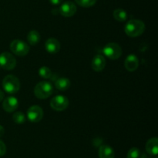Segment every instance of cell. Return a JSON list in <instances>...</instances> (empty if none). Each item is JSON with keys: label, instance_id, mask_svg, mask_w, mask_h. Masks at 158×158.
<instances>
[{"label": "cell", "instance_id": "obj_1", "mask_svg": "<svg viewBox=\"0 0 158 158\" xmlns=\"http://www.w3.org/2000/svg\"><path fill=\"white\" fill-rule=\"evenodd\" d=\"M145 29L143 22L139 20H131L128 21L125 26L124 30L127 35L130 37H137L141 35Z\"/></svg>", "mask_w": 158, "mask_h": 158}, {"label": "cell", "instance_id": "obj_2", "mask_svg": "<svg viewBox=\"0 0 158 158\" xmlns=\"http://www.w3.org/2000/svg\"><path fill=\"white\" fill-rule=\"evenodd\" d=\"M53 92V87L49 81H40L34 88V94L38 99H46Z\"/></svg>", "mask_w": 158, "mask_h": 158}, {"label": "cell", "instance_id": "obj_3", "mask_svg": "<svg viewBox=\"0 0 158 158\" xmlns=\"http://www.w3.org/2000/svg\"><path fill=\"white\" fill-rule=\"evenodd\" d=\"M2 88L9 94H15L20 88L19 80L15 76L9 74L3 79Z\"/></svg>", "mask_w": 158, "mask_h": 158}, {"label": "cell", "instance_id": "obj_4", "mask_svg": "<svg viewBox=\"0 0 158 158\" xmlns=\"http://www.w3.org/2000/svg\"><path fill=\"white\" fill-rule=\"evenodd\" d=\"M103 53L110 60H117L122 55V48L116 43H109L103 48Z\"/></svg>", "mask_w": 158, "mask_h": 158}, {"label": "cell", "instance_id": "obj_5", "mask_svg": "<svg viewBox=\"0 0 158 158\" xmlns=\"http://www.w3.org/2000/svg\"><path fill=\"white\" fill-rule=\"evenodd\" d=\"M10 49L14 54L24 57L29 52V46L27 43L20 40H14L10 43Z\"/></svg>", "mask_w": 158, "mask_h": 158}, {"label": "cell", "instance_id": "obj_6", "mask_svg": "<svg viewBox=\"0 0 158 158\" xmlns=\"http://www.w3.org/2000/svg\"><path fill=\"white\" fill-rule=\"evenodd\" d=\"M16 66V60L9 52H3L0 54V67L7 71L14 69Z\"/></svg>", "mask_w": 158, "mask_h": 158}, {"label": "cell", "instance_id": "obj_7", "mask_svg": "<svg viewBox=\"0 0 158 158\" xmlns=\"http://www.w3.org/2000/svg\"><path fill=\"white\" fill-rule=\"evenodd\" d=\"M52 108L57 112H62L66 109L69 105V100L64 95H56L52 98L50 102Z\"/></svg>", "mask_w": 158, "mask_h": 158}, {"label": "cell", "instance_id": "obj_8", "mask_svg": "<svg viewBox=\"0 0 158 158\" xmlns=\"http://www.w3.org/2000/svg\"><path fill=\"white\" fill-rule=\"evenodd\" d=\"M26 116L28 119L32 123L39 122L43 117V108L39 105H32L28 109Z\"/></svg>", "mask_w": 158, "mask_h": 158}, {"label": "cell", "instance_id": "obj_9", "mask_svg": "<svg viewBox=\"0 0 158 158\" xmlns=\"http://www.w3.org/2000/svg\"><path fill=\"white\" fill-rule=\"evenodd\" d=\"M77 12V6L70 1L65 2L60 6V13L64 17H71Z\"/></svg>", "mask_w": 158, "mask_h": 158}, {"label": "cell", "instance_id": "obj_10", "mask_svg": "<svg viewBox=\"0 0 158 158\" xmlns=\"http://www.w3.org/2000/svg\"><path fill=\"white\" fill-rule=\"evenodd\" d=\"M19 101L16 98L13 96H9L6 98L3 101L2 108L7 112H12L18 108Z\"/></svg>", "mask_w": 158, "mask_h": 158}, {"label": "cell", "instance_id": "obj_11", "mask_svg": "<svg viewBox=\"0 0 158 158\" xmlns=\"http://www.w3.org/2000/svg\"><path fill=\"white\" fill-rule=\"evenodd\" d=\"M125 68L128 71H136L139 67V60L137 58V56L134 54H131L126 57L125 60Z\"/></svg>", "mask_w": 158, "mask_h": 158}, {"label": "cell", "instance_id": "obj_12", "mask_svg": "<svg viewBox=\"0 0 158 158\" xmlns=\"http://www.w3.org/2000/svg\"><path fill=\"white\" fill-rule=\"evenodd\" d=\"M106 66V60L105 57L101 54H97L95 57L93 58L92 63H91V67L93 70L97 72L103 71Z\"/></svg>", "mask_w": 158, "mask_h": 158}, {"label": "cell", "instance_id": "obj_13", "mask_svg": "<svg viewBox=\"0 0 158 158\" xmlns=\"http://www.w3.org/2000/svg\"><path fill=\"white\" fill-rule=\"evenodd\" d=\"M46 50L49 54H56L60 50V43L55 38H49L45 43Z\"/></svg>", "mask_w": 158, "mask_h": 158}, {"label": "cell", "instance_id": "obj_14", "mask_svg": "<svg viewBox=\"0 0 158 158\" xmlns=\"http://www.w3.org/2000/svg\"><path fill=\"white\" fill-rule=\"evenodd\" d=\"M146 151L152 156H157L158 153V139L157 137H153L147 142Z\"/></svg>", "mask_w": 158, "mask_h": 158}, {"label": "cell", "instance_id": "obj_15", "mask_svg": "<svg viewBox=\"0 0 158 158\" xmlns=\"http://www.w3.org/2000/svg\"><path fill=\"white\" fill-rule=\"evenodd\" d=\"M99 156L100 158H114V149L109 145H102L99 149Z\"/></svg>", "mask_w": 158, "mask_h": 158}, {"label": "cell", "instance_id": "obj_16", "mask_svg": "<svg viewBox=\"0 0 158 158\" xmlns=\"http://www.w3.org/2000/svg\"><path fill=\"white\" fill-rule=\"evenodd\" d=\"M70 81L67 77H60L55 82V87L60 91H66L70 87Z\"/></svg>", "mask_w": 158, "mask_h": 158}, {"label": "cell", "instance_id": "obj_17", "mask_svg": "<svg viewBox=\"0 0 158 158\" xmlns=\"http://www.w3.org/2000/svg\"><path fill=\"white\" fill-rule=\"evenodd\" d=\"M40 39H41V37H40V33L38 31L35 30V29L31 30L27 35V41L32 46H34V45H36L37 43H39V42L40 41Z\"/></svg>", "mask_w": 158, "mask_h": 158}, {"label": "cell", "instance_id": "obj_18", "mask_svg": "<svg viewBox=\"0 0 158 158\" xmlns=\"http://www.w3.org/2000/svg\"><path fill=\"white\" fill-rule=\"evenodd\" d=\"M114 18L119 22H123L127 19V13L124 9H117L114 11Z\"/></svg>", "mask_w": 158, "mask_h": 158}, {"label": "cell", "instance_id": "obj_19", "mask_svg": "<svg viewBox=\"0 0 158 158\" xmlns=\"http://www.w3.org/2000/svg\"><path fill=\"white\" fill-rule=\"evenodd\" d=\"M12 119H13L14 122L16 124H23L26 122V118L24 113L22 112H16L12 116Z\"/></svg>", "mask_w": 158, "mask_h": 158}, {"label": "cell", "instance_id": "obj_20", "mask_svg": "<svg viewBox=\"0 0 158 158\" xmlns=\"http://www.w3.org/2000/svg\"><path fill=\"white\" fill-rule=\"evenodd\" d=\"M52 74V71L46 66H43L39 69V75L43 78H50Z\"/></svg>", "mask_w": 158, "mask_h": 158}, {"label": "cell", "instance_id": "obj_21", "mask_svg": "<svg viewBox=\"0 0 158 158\" xmlns=\"http://www.w3.org/2000/svg\"><path fill=\"white\" fill-rule=\"evenodd\" d=\"M75 1L79 6L84 8L91 7L97 2V0H75Z\"/></svg>", "mask_w": 158, "mask_h": 158}, {"label": "cell", "instance_id": "obj_22", "mask_svg": "<svg viewBox=\"0 0 158 158\" xmlns=\"http://www.w3.org/2000/svg\"><path fill=\"white\" fill-rule=\"evenodd\" d=\"M140 150L137 147H132L128 151L127 158H140Z\"/></svg>", "mask_w": 158, "mask_h": 158}, {"label": "cell", "instance_id": "obj_23", "mask_svg": "<svg viewBox=\"0 0 158 158\" xmlns=\"http://www.w3.org/2000/svg\"><path fill=\"white\" fill-rule=\"evenodd\" d=\"M6 153V146L2 141L0 139V156H2Z\"/></svg>", "mask_w": 158, "mask_h": 158}, {"label": "cell", "instance_id": "obj_24", "mask_svg": "<svg viewBox=\"0 0 158 158\" xmlns=\"http://www.w3.org/2000/svg\"><path fill=\"white\" fill-rule=\"evenodd\" d=\"M50 1V2L52 3V5H54V6H57V5L60 4V3L63 2V0H49Z\"/></svg>", "mask_w": 158, "mask_h": 158}, {"label": "cell", "instance_id": "obj_25", "mask_svg": "<svg viewBox=\"0 0 158 158\" xmlns=\"http://www.w3.org/2000/svg\"><path fill=\"white\" fill-rule=\"evenodd\" d=\"M5 133V129L4 127L2 126V125H0V138L2 137V136H3V135H4Z\"/></svg>", "mask_w": 158, "mask_h": 158}, {"label": "cell", "instance_id": "obj_26", "mask_svg": "<svg viewBox=\"0 0 158 158\" xmlns=\"http://www.w3.org/2000/svg\"><path fill=\"white\" fill-rule=\"evenodd\" d=\"M4 99V92L2 90H0V102Z\"/></svg>", "mask_w": 158, "mask_h": 158}, {"label": "cell", "instance_id": "obj_27", "mask_svg": "<svg viewBox=\"0 0 158 158\" xmlns=\"http://www.w3.org/2000/svg\"><path fill=\"white\" fill-rule=\"evenodd\" d=\"M140 158H150V157H148V156H147V155H145V154H143V155H142L141 156H140Z\"/></svg>", "mask_w": 158, "mask_h": 158}]
</instances>
